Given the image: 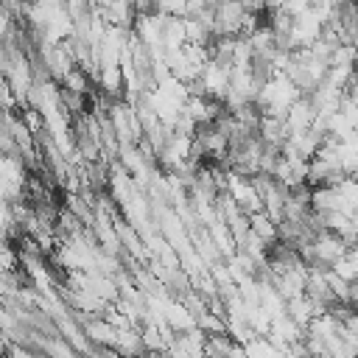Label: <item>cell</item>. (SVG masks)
Returning a JSON list of instances; mask_svg holds the SVG:
<instances>
[{
    "mask_svg": "<svg viewBox=\"0 0 358 358\" xmlns=\"http://www.w3.org/2000/svg\"><path fill=\"white\" fill-rule=\"evenodd\" d=\"M185 3H187V0H159V14L182 17V14H185Z\"/></svg>",
    "mask_w": 358,
    "mask_h": 358,
    "instance_id": "6da1fadb",
    "label": "cell"
}]
</instances>
